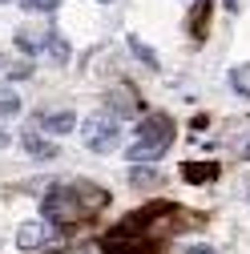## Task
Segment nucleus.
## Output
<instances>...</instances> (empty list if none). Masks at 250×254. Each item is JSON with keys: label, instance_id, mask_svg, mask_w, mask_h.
Masks as SVG:
<instances>
[{"label": "nucleus", "instance_id": "f257e3e1", "mask_svg": "<svg viewBox=\"0 0 250 254\" xmlns=\"http://www.w3.org/2000/svg\"><path fill=\"white\" fill-rule=\"evenodd\" d=\"M105 202H109L105 190H93L89 182H77V186L49 190L45 202H41V214H45V222H53V226H69V222H81L89 210H97Z\"/></svg>", "mask_w": 250, "mask_h": 254}, {"label": "nucleus", "instance_id": "f03ea898", "mask_svg": "<svg viewBox=\"0 0 250 254\" xmlns=\"http://www.w3.org/2000/svg\"><path fill=\"white\" fill-rule=\"evenodd\" d=\"M170 145H174V117L149 113V117L137 121V137H133L129 149H125V157H129L133 166H149V162H158Z\"/></svg>", "mask_w": 250, "mask_h": 254}, {"label": "nucleus", "instance_id": "7ed1b4c3", "mask_svg": "<svg viewBox=\"0 0 250 254\" xmlns=\"http://www.w3.org/2000/svg\"><path fill=\"white\" fill-rule=\"evenodd\" d=\"M81 141H85V149H93V153H113L117 141H121V117H117L113 109L85 117V121H81Z\"/></svg>", "mask_w": 250, "mask_h": 254}, {"label": "nucleus", "instance_id": "20e7f679", "mask_svg": "<svg viewBox=\"0 0 250 254\" xmlns=\"http://www.w3.org/2000/svg\"><path fill=\"white\" fill-rule=\"evenodd\" d=\"M73 129H77V113H69V109L37 117V133H45V137H61V133H73Z\"/></svg>", "mask_w": 250, "mask_h": 254}, {"label": "nucleus", "instance_id": "39448f33", "mask_svg": "<svg viewBox=\"0 0 250 254\" xmlns=\"http://www.w3.org/2000/svg\"><path fill=\"white\" fill-rule=\"evenodd\" d=\"M20 145H24V153H28V157H37V162H53V157L61 153V149H57L45 133H37V129H28V133L20 137Z\"/></svg>", "mask_w": 250, "mask_h": 254}, {"label": "nucleus", "instance_id": "423d86ee", "mask_svg": "<svg viewBox=\"0 0 250 254\" xmlns=\"http://www.w3.org/2000/svg\"><path fill=\"white\" fill-rule=\"evenodd\" d=\"M218 174H222V170H218L214 162H186V166H182V178L190 182V186H206V182H218Z\"/></svg>", "mask_w": 250, "mask_h": 254}, {"label": "nucleus", "instance_id": "0eeeda50", "mask_svg": "<svg viewBox=\"0 0 250 254\" xmlns=\"http://www.w3.org/2000/svg\"><path fill=\"white\" fill-rule=\"evenodd\" d=\"M41 49L49 53V61H57V65H65V61H69V41L61 37L57 28H49V33H45V41H41Z\"/></svg>", "mask_w": 250, "mask_h": 254}, {"label": "nucleus", "instance_id": "6e6552de", "mask_svg": "<svg viewBox=\"0 0 250 254\" xmlns=\"http://www.w3.org/2000/svg\"><path fill=\"white\" fill-rule=\"evenodd\" d=\"M129 53H133V57L141 61L145 69H158V53H153V49H149V45H145L141 37H129Z\"/></svg>", "mask_w": 250, "mask_h": 254}, {"label": "nucleus", "instance_id": "1a4fd4ad", "mask_svg": "<svg viewBox=\"0 0 250 254\" xmlns=\"http://www.w3.org/2000/svg\"><path fill=\"white\" fill-rule=\"evenodd\" d=\"M162 174L153 166H129V186H158Z\"/></svg>", "mask_w": 250, "mask_h": 254}, {"label": "nucleus", "instance_id": "9d476101", "mask_svg": "<svg viewBox=\"0 0 250 254\" xmlns=\"http://www.w3.org/2000/svg\"><path fill=\"white\" fill-rule=\"evenodd\" d=\"M20 113V97L12 89H0V117H16Z\"/></svg>", "mask_w": 250, "mask_h": 254}, {"label": "nucleus", "instance_id": "9b49d317", "mask_svg": "<svg viewBox=\"0 0 250 254\" xmlns=\"http://www.w3.org/2000/svg\"><path fill=\"white\" fill-rule=\"evenodd\" d=\"M61 4V0H20V8H28V12H53Z\"/></svg>", "mask_w": 250, "mask_h": 254}, {"label": "nucleus", "instance_id": "f8f14e48", "mask_svg": "<svg viewBox=\"0 0 250 254\" xmlns=\"http://www.w3.org/2000/svg\"><path fill=\"white\" fill-rule=\"evenodd\" d=\"M28 73H33L28 65H16V69H8V81H20V77H28Z\"/></svg>", "mask_w": 250, "mask_h": 254}, {"label": "nucleus", "instance_id": "ddd939ff", "mask_svg": "<svg viewBox=\"0 0 250 254\" xmlns=\"http://www.w3.org/2000/svg\"><path fill=\"white\" fill-rule=\"evenodd\" d=\"M186 254H214V250H210V246H190Z\"/></svg>", "mask_w": 250, "mask_h": 254}, {"label": "nucleus", "instance_id": "4468645a", "mask_svg": "<svg viewBox=\"0 0 250 254\" xmlns=\"http://www.w3.org/2000/svg\"><path fill=\"white\" fill-rule=\"evenodd\" d=\"M8 141H12V137H8V133H4V129H0V145H8Z\"/></svg>", "mask_w": 250, "mask_h": 254}, {"label": "nucleus", "instance_id": "2eb2a0df", "mask_svg": "<svg viewBox=\"0 0 250 254\" xmlns=\"http://www.w3.org/2000/svg\"><path fill=\"white\" fill-rule=\"evenodd\" d=\"M226 8H230V12H238V0H226Z\"/></svg>", "mask_w": 250, "mask_h": 254}, {"label": "nucleus", "instance_id": "dca6fc26", "mask_svg": "<svg viewBox=\"0 0 250 254\" xmlns=\"http://www.w3.org/2000/svg\"><path fill=\"white\" fill-rule=\"evenodd\" d=\"M242 157H246V162H250V141H246V149H242Z\"/></svg>", "mask_w": 250, "mask_h": 254}, {"label": "nucleus", "instance_id": "f3484780", "mask_svg": "<svg viewBox=\"0 0 250 254\" xmlns=\"http://www.w3.org/2000/svg\"><path fill=\"white\" fill-rule=\"evenodd\" d=\"M0 65H4V53H0Z\"/></svg>", "mask_w": 250, "mask_h": 254}, {"label": "nucleus", "instance_id": "a211bd4d", "mask_svg": "<svg viewBox=\"0 0 250 254\" xmlns=\"http://www.w3.org/2000/svg\"><path fill=\"white\" fill-rule=\"evenodd\" d=\"M101 4H113V0H101Z\"/></svg>", "mask_w": 250, "mask_h": 254}, {"label": "nucleus", "instance_id": "6ab92c4d", "mask_svg": "<svg viewBox=\"0 0 250 254\" xmlns=\"http://www.w3.org/2000/svg\"><path fill=\"white\" fill-rule=\"evenodd\" d=\"M0 4H8V0H0Z\"/></svg>", "mask_w": 250, "mask_h": 254}]
</instances>
